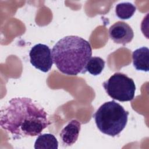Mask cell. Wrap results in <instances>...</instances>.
<instances>
[{
    "label": "cell",
    "mask_w": 149,
    "mask_h": 149,
    "mask_svg": "<svg viewBox=\"0 0 149 149\" xmlns=\"http://www.w3.org/2000/svg\"><path fill=\"white\" fill-rule=\"evenodd\" d=\"M51 124L48 114L28 97H15L0 112V125L15 139L36 136Z\"/></svg>",
    "instance_id": "cell-1"
},
{
    "label": "cell",
    "mask_w": 149,
    "mask_h": 149,
    "mask_svg": "<svg viewBox=\"0 0 149 149\" xmlns=\"http://www.w3.org/2000/svg\"><path fill=\"white\" fill-rule=\"evenodd\" d=\"M51 52L53 62L62 73L76 76L87 72L92 48L85 39L76 36L64 37L54 45Z\"/></svg>",
    "instance_id": "cell-2"
},
{
    "label": "cell",
    "mask_w": 149,
    "mask_h": 149,
    "mask_svg": "<svg viewBox=\"0 0 149 149\" xmlns=\"http://www.w3.org/2000/svg\"><path fill=\"white\" fill-rule=\"evenodd\" d=\"M129 112L114 100L105 102L93 115L99 130L104 134L115 137L125 129Z\"/></svg>",
    "instance_id": "cell-3"
},
{
    "label": "cell",
    "mask_w": 149,
    "mask_h": 149,
    "mask_svg": "<svg viewBox=\"0 0 149 149\" xmlns=\"http://www.w3.org/2000/svg\"><path fill=\"white\" fill-rule=\"evenodd\" d=\"M107 94L112 99L121 102L130 101L134 97L136 85L134 80L126 74L116 72L102 84Z\"/></svg>",
    "instance_id": "cell-4"
},
{
    "label": "cell",
    "mask_w": 149,
    "mask_h": 149,
    "mask_svg": "<svg viewBox=\"0 0 149 149\" xmlns=\"http://www.w3.org/2000/svg\"><path fill=\"white\" fill-rule=\"evenodd\" d=\"M30 62L36 69L47 72L52 68L53 59L51 49L45 44H37L34 45L29 52Z\"/></svg>",
    "instance_id": "cell-5"
},
{
    "label": "cell",
    "mask_w": 149,
    "mask_h": 149,
    "mask_svg": "<svg viewBox=\"0 0 149 149\" xmlns=\"http://www.w3.org/2000/svg\"><path fill=\"white\" fill-rule=\"evenodd\" d=\"M109 36L115 43L125 45L132 41L134 33L127 23L118 21L109 27Z\"/></svg>",
    "instance_id": "cell-6"
},
{
    "label": "cell",
    "mask_w": 149,
    "mask_h": 149,
    "mask_svg": "<svg viewBox=\"0 0 149 149\" xmlns=\"http://www.w3.org/2000/svg\"><path fill=\"white\" fill-rule=\"evenodd\" d=\"M80 129L81 123L79 120L72 119L69 122L59 134L63 144L68 146L74 144L78 139Z\"/></svg>",
    "instance_id": "cell-7"
},
{
    "label": "cell",
    "mask_w": 149,
    "mask_h": 149,
    "mask_svg": "<svg viewBox=\"0 0 149 149\" xmlns=\"http://www.w3.org/2000/svg\"><path fill=\"white\" fill-rule=\"evenodd\" d=\"M148 52L149 49L146 47L137 48L133 52V65L136 70L148 71Z\"/></svg>",
    "instance_id": "cell-8"
},
{
    "label": "cell",
    "mask_w": 149,
    "mask_h": 149,
    "mask_svg": "<svg viewBox=\"0 0 149 149\" xmlns=\"http://www.w3.org/2000/svg\"><path fill=\"white\" fill-rule=\"evenodd\" d=\"M58 141L55 136L50 133L39 134L34 143L35 149H57Z\"/></svg>",
    "instance_id": "cell-9"
},
{
    "label": "cell",
    "mask_w": 149,
    "mask_h": 149,
    "mask_svg": "<svg viewBox=\"0 0 149 149\" xmlns=\"http://www.w3.org/2000/svg\"><path fill=\"white\" fill-rule=\"evenodd\" d=\"M136 7L130 2H121L116 5L115 13L118 17L122 20L129 19L133 16Z\"/></svg>",
    "instance_id": "cell-10"
},
{
    "label": "cell",
    "mask_w": 149,
    "mask_h": 149,
    "mask_svg": "<svg viewBox=\"0 0 149 149\" xmlns=\"http://www.w3.org/2000/svg\"><path fill=\"white\" fill-rule=\"evenodd\" d=\"M105 67V61L98 56L91 57L86 65V71L91 74L97 76L100 74Z\"/></svg>",
    "instance_id": "cell-11"
}]
</instances>
